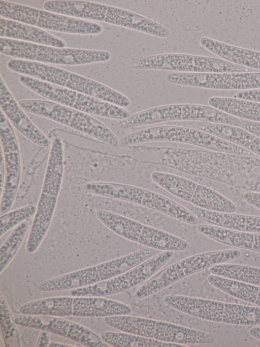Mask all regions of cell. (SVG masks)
<instances>
[{
    "instance_id": "obj_1",
    "label": "cell",
    "mask_w": 260,
    "mask_h": 347,
    "mask_svg": "<svg viewBox=\"0 0 260 347\" xmlns=\"http://www.w3.org/2000/svg\"><path fill=\"white\" fill-rule=\"evenodd\" d=\"M197 175L260 192V159L217 151L193 150Z\"/></svg>"
},
{
    "instance_id": "obj_2",
    "label": "cell",
    "mask_w": 260,
    "mask_h": 347,
    "mask_svg": "<svg viewBox=\"0 0 260 347\" xmlns=\"http://www.w3.org/2000/svg\"><path fill=\"white\" fill-rule=\"evenodd\" d=\"M12 71L65 88L126 108L129 98L121 93L82 75L52 65L36 62L12 59L7 64Z\"/></svg>"
},
{
    "instance_id": "obj_3",
    "label": "cell",
    "mask_w": 260,
    "mask_h": 347,
    "mask_svg": "<svg viewBox=\"0 0 260 347\" xmlns=\"http://www.w3.org/2000/svg\"><path fill=\"white\" fill-rule=\"evenodd\" d=\"M19 311L24 314L105 317L128 315L132 310L124 303L99 297L60 296L25 303Z\"/></svg>"
},
{
    "instance_id": "obj_4",
    "label": "cell",
    "mask_w": 260,
    "mask_h": 347,
    "mask_svg": "<svg viewBox=\"0 0 260 347\" xmlns=\"http://www.w3.org/2000/svg\"><path fill=\"white\" fill-rule=\"evenodd\" d=\"M155 249L146 248L98 265L68 273L39 283L42 292H55L82 287L117 276L152 257Z\"/></svg>"
},
{
    "instance_id": "obj_5",
    "label": "cell",
    "mask_w": 260,
    "mask_h": 347,
    "mask_svg": "<svg viewBox=\"0 0 260 347\" xmlns=\"http://www.w3.org/2000/svg\"><path fill=\"white\" fill-rule=\"evenodd\" d=\"M187 143L233 154L254 156L251 151L214 135L190 127L158 126L131 133L119 140L120 146H129L151 141Z\"/></svg>"
},
{
    "instance_id": "obj_6",
    "label": "cell",
    "mask_w": 260,
    "mask_h": 347,
    "mask_svg": "<svg viewBox=\"0 0 260 347\" xmlns=\"http://www.w3.org/2000/svg\"><path fill=\"white\" fill-rule=\"evenodd\" d=\"M169 307L203 320L236 325H260V307L182 295L164 299Z\"/></svg>"
},
{
    "instance_id": "obj_7",
    "label": "cell",
    "mask_w": 260,
    "mask_h": 347,
    "mask_svg": "<svg viewBox=\"0 0 260 347\" xmlns=\"http://www.w3.org/2000/svg\"><path fill=\"white\" fill-rule=\"evenodd\" d=\"M0 51L21 60L48 65H84L105 62L111 57L105 50L56 47L5 38H0Z\"/></svg>"
},
{
    "instance_id": "obj_8",
    "label": "cell",
    "mask_w": 260,
    "mask_h": 347,
    "mask_svg": "<svg viewBox=\"0 0 260 347\" xmlns=\"http://www.w3.org/2000/svg\"><path fill=\"white\" fill-rule=\"evenodd\" d=\"M109 326L121 331L167 342L182 344L212 343L214 337L206 332L168 322L128 315L104 317Z\"/></svg>"
},
{
    "instance_id": "obj_9",
    "label": "cell",
    "mask_w": 260,
    "mask_h": 347,
    "mask_svg": "<svg viewBox=\"0 0 260 347\" xmlns=\"http://www.w3.org/2000/svg\"><path fill=\"white\" fill-rule=\"evenodd\" d=\"M84 188L92 194L143 206L190 225L198 223V218L185 207L159 193L141 187L125 184L91 182L86 183Z\"/></svg>"
},
{
    "instance_id": "obj_10",
    "label": "cell",
    "mask_w": 260,
    "mask_h": 347,
    "mask_svg": "<svg viewBox=\"0 0 260 347\" xmlns=\"http://www.w3.org/2000/svg\"><path fill=\"white\" fill-rule=\"evenodd\" d=\"M170 121H197L240 127L237 117L220 110L201 104H174L159 106L131 115L121 120L120 126L124 128Z\"/></svg>"
},
{
    "instance_id": "obj_11",
    "label": "cell",
    "mask_w": 260,
    "mask_h": 347,
    "mask_svg": "<svg viewBox=\"0 0 260 347\" xmlns=\"http://www.w3.org/2000/svg\"><path fill=\"white\" fill-rule=\"evenodd\" d=\"M19 103L25 111L53 120L110 146L119 144L109 128L88 113L50 100L29 99Z\"/></svg>"
},
{
    "instance_id": "obj_12",
    "label": "cell",
    "mask_w": 260,
    "mask_h": 347,
    "mask_svg": "<svg viewBox=\"0 0 260 347\" xmlns=\"http://www.w3.org/2000/svg\"><path fill=\"white\" fill-rule=\"evenodd\" d=\"M241 255L240 250L232 249L206 252L188 256L156 273L138 288L136 297L139 299L146 298L187 276L235 260Z\"/></svg>"
},
{
    "instance_id": "obj_13",
    "label": "cell",
    "mask_w": 260,
    "mask_h": 347,
    "mask_svg": "<svg viewBox=\"0 0 260 347\" xmlns=\"http://www.w3.org/2000/svg\"><path fill=\"white\" fill-rule=\"evenodd\" d=\"M96 216L114 233L148 248L176 252L190 247L188 242L176 236L109 211L99 210Z\"/></svg>"
},
{
    "instance_id": "obj_14",
    "label": "cell",
    "mask_w": 260,
    "mask_h": 347,
    "mask_svg": "<svg viewBox=\"0 0 260 347\" xmlns=\"http://www.w3.org/2000/svg\"><path fill=\"white\" fill-rule=\"evenodd\" d=\"M0 15L4 18L62 33L98 35L103 31L96 22L5 1H0Z\"/></svg>"
},
{
    "instance_id": "obj_15",
    "label": "cell",
    "mask_w": 260,
    "mask_h": 347,
    "mask_svg": "<svg viewBox=\"0 0 260 347\" xmlns=\"http://www.w3.org/2000/svg\"><path fill=\"white\" fill-rule=\"evenodd\" d=\"M19 80L29 90L50 101L89 114L120 120L131 115L123 107L77 91L23 75Z\"/></svg>"
},
{
    "instance_id": "obj_16",
    "label": "cell",
    "mask_w": 260,
    "mask_h": 347,
    "mask_svg": "<svg viewBox=\"0 0 260 347\" xmlns=\"http://www.w3.org/2000/svg\"><path fill=\"white\" fill-rule=\"evenodd\" d=\"M135 69H155L192 73L250 72L251 69L219 59L187 53H168L132 61Z\"/></svg>"
},
{
    "instance_id": "obj_17",
    "label": "cell",
    "mask_w": 260,
    "mask_h": 347,
    "mask_svg": "<svg viewBox=\"0 0 260 347\" xmlns=\"http://www.w3.org/2000/svg\"><path fill=\"white\" fill-rule=\"evenodd\" d=\"M151 178L164 189L194 206L225 213L236 210L234 204L221 194L187 178L162 171L153 172Z\"/></svg>"
},
{
    "instance_id": "obj_18",
    "label": "cell",
    "mask_w": 260,
    "mask_h": 347,
    "mask_svg": "<svg viewBox=\"0 0 260 347\" xmlns=\"http://www.w3.org/2000/svg\"><path fill=\"white\" fill-rule=\"evenodd\" d=\"M174 252H164L111 279L70 290L73 296L101 297L118 294L143 282L160 270L173 257Z\"/></svg>"
},
{
    "instance_id": "obj_19",
    "label": "cell",
    "mask_w": 260,
    "mask_h": 347,
    "mask_svg": "<svg viewBox=\"0 0 260 347\" xmlns=\"http://www.w3.org/2000/svg\"><path fill=\"white\" fill-rule=\"evenodd\" d=\"M166 80L171 83L214 90L260 89V72L192 73L173 72Z\"/></svg>"
},
{
    "instance_id": "obj_20",
    "label": "cell",
    "mask_w": 260,
    "mask_h": 347,
    "mask_svg": "<svg viewBox=\"0 0 260 347\" xmlns=\"http://www.w3.org/2000/svg\"><path fill=\"white\" fill-rule=\"evenodd\" d=\"M1 150L4 155V183L1 192V212L6 213L15 200L20 181L21 157L19 144L12 125L1 111Z\"/></svg>"
},
{
    "instance_id": "obj_21",
    "label": "cell",
    "mask_w": 260,
    "mask_h": 347,
    "mask_svg": "<svg viewBox=\"0 0 260 347\" xmlns=\"http://www.w3.org/2000/svg\"><path fill=\"white\" fill-rule=\"evenodd\" d=\"M16 325L51 332L88 347H110L89 328L60 316L21 314L14 317Z\"/></svg>"
},
{
    "instance_id": "obj_22",
    "label": "cell",
    "mask_w": 260,
    "mask_h": 347,
    "mask_svg": "<svg viewBox=\"0 0 260 347\" xmlns=\"http://www.w3.org/2000/svg\"><path fill=\"white\" fill-rule=\"evenodd\" d=\"M1 108L8 120L19 132L36 144L45 147L49 140L31 121L11 94L2 76L0 79Z\"/></svg>"
},
{
    "instance_id": "obj_23",
    "label": "cell",
    "mask_w": 260,
    "mask_h": 347,
    "mask_svg": "<svg viewBox=\"0 0 260 347\" xmlns=\"http://www.w3.org/2000/svg\"><path fill=\"white\" fill-rule=\"evenodd\" d=\"M1 38L25 41L53 47H66L62 39L36 26L1 18Z\"/></svg>"
},
{
    "instance_id": "obj_24",
    "label": "cell",
    "mask_w": 260,
    "mask_h": 347,
    "mask_svg": "<svg viewBox=\"0 0 260 347\" xmlns=\"http://www.w3.org/2000/svg\"><path fill=\"white\" fill-rule=\"evenodd\" d=\"M189 211L198 218L215 226L235 231L260 233V216L213 211L194 206Z\"/></svg>"
},
{
    "instance_id": "obj_25",
    "label": "cell",
    "mask_w": 260,
    "mask_h": 347,
    "mask_svg": "<svg viewBox=\"0 0 260 347\" xmlns=\"http://www.w3.org/2000/svg\"><path fill=\"white\" fill-rule=\"evenodd\" d=\"M201 46L226 61L260 70V51L232 45L207 37L200 39Z\"/></svg>"
},
{
    "instance_id": "obj_26",
    "label": "cell",
    "mask_w": 260,
    "mask_h": 347,
    "mask_svg": "<svg viewBox=\"0 0 260 347\" xmlns=\"http://www.w3.org/2000/svg\"><path fill=\"white\" fill-rule=\"evenodd\" d=\"M197 230L201 234L222 244L260 252V234L207 224L199 225Z\"/></svg>"
},
{
    "instance_id": "obj_27",
    "label": "cell",
    "mask_w": 260,
    "mask_h": 347,
    "mask_svg": "<svg viewBox=\"0 0 260 347\" xmlns=\"http://www.w3.org/2000/svg\"><path fill=\"white\" fill-rule=\"evenodd\" d=\"M196 128L234 143L260 156V137L242 128L201 122Z\"/></svg>"
},
{
    "instance_id": "obj_28",
    "label": "cell",
    "mask_w": 260,
    "mask_h": 347,
    "mask_svg": "<svg viewBox=\"0 0 260 347\" xmlns=\"http://www.w3.org/2000/svg\"><path fill=\"white\" fill-rule=\"evenodd\" d=\"M208 103L215 108L237 118L260 123V102L235 97L214 96Z\"/></svg>"
},
{
    "instance_id": "obj_29",
    "label": "cell",
    "mask_w": 260,
    "mask_h": 347,
    "mask_svg": "<svg viewBox=\"0 0 260 347\" xmlns=\"http://www.w3.org/2000/svg\"><path fill=\"white\" fill-rule=\"evenodd\" d=\"M207 280L212 285L224 293L260 307V286L213 274Z\"/></svg>"
},
{
    "instance_id": "obj_30",
    "label": "cell",
    "mask_w": 260,
    "mask_h": 347,
    "mask_svg": "<svg viewBox=\"0 0 260 347\" xmlns=\"http://www.w3.org/2000/svg\"><path fill=\"white\" fill-rule=\"evenodd\" d=\"M100 337L114 347H185V344L164 342L127 332L105 331Z\"/></svg>"
},
{
    "instance_id": "obj_31",
    "label": "cell",
    "mask_w": 260,
    "mask_h": 347,
    "mask_svg": "<svg viewBox=\"0 0 260 347\" xmlns=\"http://www.w3.org/2000/svg\"><path fill=\"white\" fill-rule=\"evenodd\" d=\"M215 275L260 286V268L250 266L222 264L210 268Z\"/></svg>"
},
{
    "instance_id": "obj_32",
    "label": "cell",
    "mask_w": 260,
    "mask_h": 347,
    "mask_svg": "<svg viewBox=\"0 0 260 347\" xmlns=\"http://www.w3.org/2000/svg\"><path fill=\"white\" fill-rule=\"evenodd\" d=\"M28 223L23 221L16 226L0 248V273L7 267L22 244L27 234Z\"/></svg>"
},
{
    "instance_id": "obj_33",
    "label": "cell",
    "mask_w": 260,
    "mask_h": 347,
    "mask_svg": "<svg viewBox=\"0 0 260 347\" xmlns=\"http://www.w3.org/2000/svg\"><path fill=\"white\" fill-rule=\"evenodd\" d=\"M1 326L6 346H20L16 324L3 295L0 300Z\"/></svg>"
},
{
    "instance_id": "obj_34",
    "label": "cell",
    "mask_w": 260,
    "mask_h": 347,
    "mask_svg": "<svg viewBox=\"0 0 260 347\" xmlns=\"http://www.w3.org/2000/svg\"><path fill=\"white\" fill-rule=\"evenodd\" d=\"M37 207L26 205L9 211L0 217V237H2L12 228L35 216Z\"/></svg>"
},
{
    "instance_id": "obj_35",
    "label": "cell",
    "mask_w": 260,
    "mask_h": 347,
    "mask_svg": "<svg viewBox=\"0 0 260 347\" xmlns=\"http://www.w3.org/2000/svg\"><path fill=\"white\" fill-rule=\"evenodd\" d=\"M234 97L260 102V89L241 91L237 93Z\"/></svg>"
},
{
    "instance_id": "obj_36",
    "label": "cell",
    "mask_w": 260,
    "mask_h": 347,
    "mask_svg": "<svg viewBox=\"0 0 260 347\" xmlns=\"http://www.w3.org/2000/svg\"><path fill=\"white\" fill-rule=\"evenodd\" d=\"M241 127L245 130L260 137V123L245 120L241 122Z\"/></svg>"
},
{
    "instance_id": "obj_37",
    "label": "cell",
    "mask_w": 260,
    "mask_h": 347,
    "mask_svg": "<svg viewBox=\"0 0 260 347\" xmlns=\"http://www.w3.org/2000/svg\"><path fill=\"white\" fill-rule=\"evenodd\" d=\"M244 198L250 205L260 210V192H247L244 194Z\"/></svg>"
},
{
    "instance_id": "obj_38",
    "label": "cell",
    "mask_w": 260,
    "mask_h": 347,
    "mask_svg": "<svg viewBox=\"0 0 260 347\" xmlns=\"http://www.w3.org/2000/svg\"><path fill=\"white\" fill-rule=\"evenodd\" d=\"M45 332H43L40 334L37 344V346H48L49 339L48 333Z\"/></svg>"
},
{
    "instance_id": "obj_39",
    "label": "cell",
    "mask_w": 260,
    "mask_h": 347,
    "mask_svg": "<svg viewBox=\"0 0 260 347\" xmlns=\"http://www.w3.org/2000/svg\"><path fill=\"white\" fill-rule=\"evenodd\" d=\"M249 334L253 337L260 340V327H254L249 331Z\"/></svg>"
},
{
    "instance_id": "obj_40",
    "label": "cell",
    "mask_w": 260,
    "mask_h": 347,
    "mask_svg": "<svg viewBox=\"0 0 260 347\" xmlns=\"http://www.w3.org/2000/svg\"><path fill=\"white\" fill-rule=\"evenodd\" d=\"M49 347H74V345L65 344L56 341H51L48 345Z\"/></svg>"
}]
</instances>
